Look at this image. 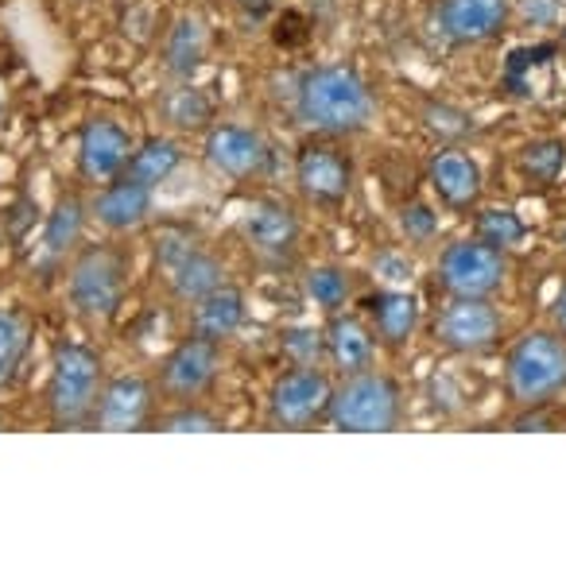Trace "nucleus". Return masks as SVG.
Segmentation results:
<instances>
[{"label":"nucleus","mask_w":566,"mask_h":569,"mask_svg":"<svg viewBox=\"0 0 566 569\" xmlns=\"http://www.w3.org/2000/svg\"><path fill=\"white\" fill-rule=\"evenodd\" d=\"M221 372V345L206 338H187L167 352L163 368H159V391L167 399L179 403H195L202 391H210V383Z\"/></svg>","instance_id":"9d476101"},{"label":"nucleus","mask_w":566,"mask_h":569,"mask_svg":"<svg viewBox=\"0 0 566 569\" xmlns=\"http://www.w3.org/2000/svg\"><path fill=\"white\" fill-rule=\"evenodd\" d=\"M284 352L291 357V365H318L326 360V333L315 326H295L284 333Z\"/></svg>","instance_id":"2f4dec72"},{"label":"nucleus","mask_w":566,"mask_h":569,"mask_svg":"<svg viewBox=\"0 0 566 569\" xmlns=\"http://www.w3.org/2000/svg\"><path fill=\"white\" fill-rule=\"evenodd\" d=\"M295 187L310 206H341L354 194V159L338 143H302L295 156Z\"/></svg>","instance_id":"1a4fd4ad"},{"label":"nucleus","mask_w":566,"mask_h":569,"mask_svg":"<svg viewBox=\"0 0 566 569\" xmlns=\"http://www.w3.org/2000/svg\"><path fill=\"white\" fill-rule=\"evenodd\" d=\"M28 345L31 330L20 310H0V388H8L16 380L23 357H28Z\"/></svg>","instance_id":"c85d7f7f"},{"label":"nucleus","mask_w":566,"mask_h":569,"mask_svg":"<svg viewBox=\"0 0 566 569\" xmlns=\"http://www.w3.org/2000/svg\"><path fill=\"white\" fill-rule=\"evenodd\" d=\"M106 388V368L90 345H62L47 376V415L59 430L86 427Z\"/></svg>","instance_id":"20e7f679"},{"label":"nucleus","mask_w":566,"mask_h":569,"mask_svg":"<svg viewBox=\"0 0 566 569\" xmlns=\"http://www.w3.org/2000/svg\"><path fill=\"white\" fill-rule=\"evenodd\" d=\"M505 396L516 411L552 407L566 396V338L559 330H524L508 345Z\"/></svg>","instance_id":"f03ea898"},{"label":"nucleus","mask_w":566,"mask_h":569,"mask_svg":"<svg viewBox=\"0 0 566 569\" xmlns=\"http://www.w3.org/2000/svg\"><path fill=\"white\" fill-rule=\"evenodd\" d=\"M563 47H566V28H563Z\"/></svg>","instance_id":"4c0bfd02"},{"label":"nucleus","mask_w":566,"mask_h":569,"mask_svg":"<svg viewBox=\"0 0 566 569\" xmlns=\"http://www.w3.org/2000/svg\"><path fill=\"white\" fill-rule=\"evenodd\" d=\"M151 194H156V190L117 174V179L106 182V187L98 190V198H93V218L109 232H137L143 221L151 218V206H156Z\"/></svg>","instance_id":"6ab92c4d"},{"label":"nucleus","mask_w":566,"mask_h":569,"mask_svg":"<svg viewBox=\"0 0 566 569\" xmlns=\"http://www.w3.org/2000/svg\"><path fill=\"white\" fill-rule=\"evenodd\" d=\"M295 117L310 132L357 136L377 120V98L365 78L349 67H315L295 86Z\"/></svg>","instance_id":"f257e3e1"},{"label":"nucleus","mask_w":566,"mask_h":569,"mask_svg":"<svg viewBox=\"0 0 566 569\" xmlns=\"http://www.w3.org/2000/svg\"><path fill=\"white\" fill-rule=\"evenodd\" d=\"M552 326L566 338V283L559 287V295H555V302H552Z\"/></svg>","instance_id":"c9c22d12"},{"label":"nucleus","mask_w":566,"mask_h":569,"mask_svg":"<svg viewBox=\"0 0 566 569\" xmlns=\"http://www.w3.org/2000/svg\"><path fill=\"white\" fill-rule=\"evenodd\" d=\"M334 383L326 368L291 365L268 388V422L280 430H307L330 415Z\"/></svg>","instance_id":"423d86ee"},{"label":"nucleus","mask_w":566,"mask_h":569,"mask_svg":"<svg viewBox=\"0 0 566 569\" xmlns=\"http://www.w3.org/2000/svg\"><path fill=\"white\" fill-rule=\"evenodd\" d=\"M159 113L171 128H206V120H214V101L198 86L182 82L159 98Z\"/></svg>","instance_id":"a878e982"},{"label":"nucleus","mask_w":566,"mask_h":569,"mask_svg":"<svg viewBox=\"0 0 566 569\" xmlns=\"http://www.w3.org/2000/svg\"><path fill=\"white\" fill-rule=\"evenodd\" d=\"M0 427H4V422H0Z\"/></svg>","instance_id":"58836bf2"},{"label":"nucleus","mask_w":566,"mask_h":569,"mask_svg":"<svg viewBox=\"0 0 566 569\" xmlns=\"http://www.w3.org/2000/svg\"><path fill=\"white\" fill-rule=\"evenodd\" d=\"M132 156V136L113 117H90L78 132V174L86 182H113Z\"/></svg>","instance_id":"f8f14e48"},{"label":"nucleus","mask_w":566,"mask_h":569,"mask_svg":"<svg viewBox=\"0 0 566 569\" xmlns=\"http://www.w3.org/2000/svg\"><path fill=\"white\" fill-rule=\"evenodd\" d=\"M559 244H563V248H566V229H563V232H559Z\"/></svg>","instance_id":"e433bc0d"},{"label":"nucleus","mask_w":566,"mask_h":569,"mask_svg":"<svg viewBox=\"0 0 566 569\" xmlns=\"http://www.w3.org/2000/svg\"><path fill=\"white\" fill-rule=\"evenodd\" d=\"M156 430H167V435H206V430H221V419L198 403H179L171 415L156 419Z\"/></svg>","instance_id":"7c9ffc66"},{"label":"nucleus","mask_w":566,"mask_h":569,"mask_svg":"<svg viewBox=\"0 0 566 569\" xmlns=\"http://www.w3.org/2000/svg\"><path fill=\"white\" fill-rule=\"evenodd\" d=\"M516 163H520L524 179L539 182V187H552V182H559V174L566 171V143L563 140H532L520 148Z\"/></svg>","instance_id":"bb28decb"},{"label":"nucleus","mask_w":566,"mask_h":569,"mask_svg":"<svg viewBox=\"0 0 566 569\" xmlns=\"http://www.w3.org/2000/svg\"><path fill=\"white\" fill-rule=\"evenodd\" d=\"M82 229H86L82 198H75V194L59 198V206H54V210L47 213V221H43V237H39V260H43L47 268L62 263L78 248Z\"/></svg>","instance_id":"5701e85b"},{"label":"nucleus","mask_w":566,"mask_h":569,"mask_svg":"<svg viewBox=\"0 0 566 569\" xmlns=\"http://www.w3.org/2000/svg\"><path fill=\"white\" fill-rule=\"evenodd\" d=\"M513 23V0H438L435 28L446 43L477 47L505 36Z\"/></svg>","instance_id":"9b49d317"},{"label":"nucleus","mask_w":566,"mask_h":569,"mask_svg":"<svg viewBox=\"0 0 566 569\" xmlns=\"http://www.w3.org/2000/svg\"><path fill=\"white\" fill-rule=\"evenodd\" d=\"M245 318H249V299H245V291L237 283H221L195 302V310H190V330H195L198 338L221 345L241 330Z\"/></svg>","instance_id":"aec40b11"},{"label":"nucleus","mask_w":566,"mask_h":569,"mask_svg":"<svg viewBox=\"0 0 566 569\" xmlns=\"http://www.w3.org/2000/svg\"><path fill=\"white\" fill-rule=\"evenodd\" d=\"M427 128L438 136H446V140H458V136L474 132V120H469L466 113H458V109H450V106H430L427 109Z\"/></svg>","instance_id":"72a5a7b5"},{"label":"nucleus","mask_w":566,"mask_h":569,"mask_svg":"<svg viewBox=\"0 0 566 569\" xmlns=\"http://www.w3.org/2000/svg\"><path fill=\"white\" fill-rule=\"evenodd\" d=\"M474 237H481L485 244L500 248V252H513L528 240V226L516 210L508 206H493V210H481L474 221Z\"/></svg>","instance_id":"cd10ccee"},{"label":"nucleus","mask_w":566,"mask_h":569,"mask_svg":"<svg viewBox=\"0 0 566 569\" xmlns=\"http://www.w3.org/2000/svg\"><path fill=\"white\" fill-rule=\"evenodd\" d=\"M151 407H156V388L143 376H117L101 388L90 427L106 435H132L151 422Z\"/></svg>","instance_id":"ddd939ff"},{"label":"nucleus","mask_w":566,"mask_h":569,"mask_svg":"<svg viewBox=\"0 0 566 569\" xmlns=\"http://www.w3.org/2000/svg\"><path fill=\"white\" fill-rule=\"evenodd\" d=\"M334 430H349V435H388L404 422V391L388 372H357L341 376L334 388L330 415H326Z\"/></svg>","instance_id":"7ed1b4c3"},{"label":"nucleus","mask_w":566,"mask_h":569,"mask_svg":"<svg viewBox=\"0 0 566 569\" xmlns=\"http://www.w3.org/2000/svg\"><path fill=\"white\" fill-rule=\"evenodd\" d=\"M424 322V307L408 287H380L369 299V326L385 349H404Z\"/></svg>","instance_id":"a211bd4d"},{"label":"nucleus","mask_w":566,"mask_h":569,"mask_svg":"<svg viewBox=\"0 0 566 569\" xmlns=\"http://www.w3.org/2000/svg\"><path fill=\"white\" fill-rule=\"evenodd\" d=\"M241 232L257 256H265V260H272V263H284L299 252L302 226H299V213L287 202H280V198H260L241 218Z\"/></svg>","instance_id":"4468645a"},{"label":"nucleus","mask_w":566,"mask_h":569,"mask_svg":"<svg viewBox=\"0 0 566 569\" xmlns=\"http://www.w3.org/2000/svg\"><path fill=\"white\" fill-rule=\"evenodd\" d=\"M302 291H307V299L330 318L354 299V279H349V271L338 268V263H315V268L302 276Z\"/></svg>","instance_id":"393cba45"},{"label":"nucleus","mask_w":566,"mask_h":569,"mask_svg":"<svg viewBox=\"0 0 566 569\" xmlns=\"http://www.w3.org/2000/svg\"><path fill=\"white\" fill-rule=\"evenodd\" d=\"M505 338V318L493 299H446L435 318V341L454 357L489 352Z\"/></svg>","instance_id":"6e6552de"},{"label":"nucleus","mask_w":566,"mask_h":569,"mask_svg":"<svg viewBox=\"0 0 566 569\" xmlns=\"http://www.w3.org/2000/svg\"><path fill=\"white\" fill-rule=\"evenodd\" d=\"M322 333H326V360H330L341 376H357V372L377 368L380 341L365 318L338 310V315H330V322H326Z\"/></svg>","instance_id":"f3484780"},{"label":"nucleus","mask_w":566,"mask_h":569,"mask_svg":"<svg viewBox=\"0 0 566 569\" xmlns=\"http://www.w3.org/2000/svg\"><path fill=\"white\" fill-rule=\"evenodd\" d=\"M400 232L408 237V244H435L438 232H443V218L430 202H404L400 206Z\"/></svg>","instance_id":"c756f323"},{"label":"nucleus","mask_w":566,"mask_h":569,"mask_svg":"<svg viewBox=\"0 0 566 569\" xmlns=\"http://www.w3.org/2000/svg\"><path fill=\"white\" fill-rule=\"evenodd\" d=\"M182 163V148L167 136H151L140 148H132L129 163H125V179L140 182V187L156 190L159 182H167Z\"/></svg>","instance_id":"b1692460"},{"label":"nucleus","mask_w":566,"mask_h":569,"mask_svg":"<svg viewBox=\"0 0 566 569\" xmlns=\"http://www.w3.org/2000/svg\"><path fill=\"white\" fill-rule=\"evenodd\" d=\"M70 307L82 318H113L125 299V263L113 248H86L67 276Z\"/></svg>","instance_id":"0eeeda50"},{"label":"nucleus","mask_w":566,"mask_h":569,"mask_svg":"<svg viewBox=\"0 0 566 569\" xmlns=\"http://www.w3.org/2000/svg\"><path fill=\"white\" fill-rule=\"evenodd\" d=\"M163 279H167V287H171L175 299L187 302V307H195V302L202 299V295H210L214 287L229 283L226 263H221L214 252H206L202 244H195L190 252H182L179 260L163 271Z\"/></svg>","instance_id":"412c9836"},{"label":"nucleus","mask_w":566,"mask_h":569,"mask_svg":"<svg viewBox=\"0 0 566 569\" xmlns=\"http://www.w3.org/2000/svg\"><path fill=\"white\" fill-rule=\"evenodd\" d=\"M435 279L446 299H497L508 283V252L481 237H461L438 252Z\"/></svg>","instance_id":"39448f33"},{"label":"nucleus","mask_w":566,"mask_h":569,"mask_svg":"<svg viewBox=\"0 0 566 569\" xmlns=\"http://www.w3.org/2000/svg\"><path fill=\"white\" fill-rule=\"evenodd\" d=\"M206 163L226 179H257L268 167V143L249 124H214L206 132Z\"/></svg>","instance_id":"2eb2a0df"},{"label":"nucleus","mask_w":566,"mask_h":569,"mask_svg":"<svg viewBox=\"0 0 566 569\" xmlns=\"http://www.w3.org/2000/svg\"><path fill=\"white\" fill-rule=\"evenodd\" d=\"M427 182L446 210L469 213L481 206L485 179H481V167H477V159L469 156V151H461V148L435 151L427 163Z\"/></svg>","instance_id":"dca6fc26"},{"label":"nucleus","mask_w":566,"mask_h":569,"mask_svg":"<svg viewBox=\"0 0 566 569\" xmlns=\"http://www.w3.org/2000/svg\"><path fill=\"white\" fill-rule=\"evenodd\" d=\"M373 276L380 279V287H411L416 263L404 252H380L377 260H373Z\"/></svg>","instance_id":"473e14b6"},{"label":"nucleus","mask_w":566,"mask_h":569,"mask_svg":"<svg viewBox=\"0 0 566 569\" xmlns=\"http://www.w3.org/2000/svg\"><path fill=\"white\" fill-rule=\"evenodd\" d=\"M206 43H210V31H206V20L195 12L179 16L167 31V47H163V70L179 82H190L198 67L206 59Z\"/></svg>","instance_id":"4be33fe9"},{"label":"nucleus","mask_w":566,"mask_h":569,"mask_svg":"<svg viewBox=\"0 0 566 569\" xmlns=\"http://www.w3.org/2000/svg\"><path fill=\"white\" fill-rule=\"evenodd\" d=\"M547 407H532V411H520L513 419V430H547L552 427V415H544Z\"/></svg>","instance_id":"f704fd0d"}]
</instances>
